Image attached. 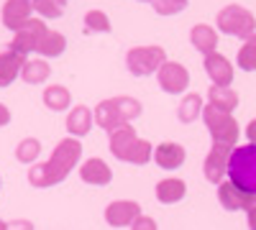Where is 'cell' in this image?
<instances>
[{
	"mask_svg": "<svg viewBox=\"0 0 256 230\" xmlns=\"http://www.w3.org/2000/svg\"><path fill=\"white\" fill-rule=\"evenodd\" d=\"M226 177L230 184H236L244 192H256V146H236L228 154Z\"/></svg>",
	"mask_w": 256,
	"mask_h": 230,
	"instance_id": "cell-1",
	"label": "cell"
},
{
	"mask_svg": "<svg viewBox=\"0 0 256 230\" xmlns=\"http://www.w3.org/2000/svg\"><path fill=\"white\" fill-rule=\"evenodd\" d=\"M218 28L220 33L236 36V38H256V20L254 13L246 10L244 5H226L218 13Z\"/></svg>",
	"mask_w": 256,
	"mask_h": 230,
	"instance_id": "cell-2",
	"label": "cell"
},
{
	"mask_svg": "<svg viewBox=\"0 0 256 230\" xmlns=\"http://www.w3.org/2000/svg\"><path fill=\"white\" fill-rule=\"evenodd\" d=\"M208 131L212 136V143H223V146H236V138H238V123L230 113H223L212 105H205L200 110Z\"/></svg>",
	"mask_w": 256,
	"mask_h": 230,
	"instance_id": "cell-3",
	"label": "cell"
},
{
	"mask_svg": "<svg viewBox=\"0 0 256 230\" xmlns=\"http://www.w3.org/2000/svg\"><path fill=\"white\" fill-rule=\"evenodd\" d=\"M166 61V54L162 46H136L126 54V67L136 77H148L154 74Z\"/></svg>",
	"mask_w": 256,
	"mask_h": 230,
	"instance_id": "cell-4",
	"label": "cell"
},
{
	"mask_svg": "<svg viewBox=\"0 0 256 230\" xmlns=\"http://www.w3.org/2000/svg\"><path fill=\"white\" fill-rule=\"evenodd\" d=\"M49 28H46V23L41 18H31L28 23H24L18 31H16V36H13V41H10V49L13 51H18V54H34L36 51V44H38V38L44 36Z\"/></svg>",
	"mask_w": 256,
	"mask_h": 230,
	"instance_id": "cell-5",
	"label": "cell"
},
{
	"mask_svg": "<svg viewBox=\"0 0 256 230\" xmlns=\"http://www.w3.org/2000/svg\"><path fill=\"white\" fill-rule=\"evenodd\" d=\"M156 77H159V87L169 95H182L190 87V72L177 61H164L156 69Z\"/></svg>",
	"mask_w": 256,
	"mask_h": 230,
	"instance_id": "cell-6",
	"label": "cell"
},
{
	"mask_svg": "<svg viewBox=\"0 0 256 230\" xmlns=\"http://www.w3.org/2000/svg\"><path fill=\"white\" fill-rule=\"evenodd\" d=\"M80 156H82V143L77 141V138H64V141H59L56 143V149H54V154H52V159H49V164L54 166V169L59 172V174H64L67 177L74 166H77V161H80Z\"/></svg>",
	"mask_w": 256,
	"mask_h": 230,
	"instance_id": "cell-7",
	"label": "cell"
},
{
	"mask_svg": "<svg viewBox=\"0 0 256 230\" xmlns=\"http://www.w3.org/2000/svg\"><path fill=\"white\" fill-rule=\"evenodd\" d=\"M218 200L220 205L226 207V210L230 213H238V210H254L256 207V192H244L238 190L236 184H230V182H220L218 187Z\"/></svg>",
	"mask_w": 256,
	"mask_h": 230,
	"instance_id": "cell-8",
	"label": "cell"
},
{
	"mask_svg": "<svg viewBox=\"0 0 256 230\" xmlns=\"http://www.w3.org/2000/svg\"><path fill=\"white\" fill-rule=\"evenodd\" d=\"M233 146H223V143H212V149L205 159V179L210 184H220L226 177V166H228V154Z\"/></svg>",
	"mask_w": 256,
	"mask_h": 230,
	"instance_id": "cell-9",
	"label": "cell"
},
{
	"mask_svg": "<svg viewBox=\"0 0 256 230\" xmlns=\"http://www.w3.org/2000/svg\"><path fill=\"white\" fill-rule=\"evenodd\" d=\"M205 72H208V77L212 79V85H216V87H230L233 67H230V61L223 54H218V51L205 54Z\"/></svg>",
	"mask_w": 256,
	"mask_h": 230,
	"instance_id": "cell-10",
	"label": "cell"
},
{
	"mask_svg": "<svg viewBox=\"0 0 256 230\" xmlns=\"http://www.w3.org/2000/svg\"><path fill=\"white\" fill-rule=\"evenodd\" d=\"M138 215H141V205L138 202L118 200V202H110L108 207H105V220H108V225H113V228L131 225Z\"/></svg>",
	"mask_w": 256,
	"mask_h": 230,
	"instance_id": "cell-11",
	"label": "cell"
},
{
	"mask_svg": "<svg viewBox=\"0 0 256 230\" xmlns=\"http://www.w3.org/2000/svg\"><path fill=\"white\" fill-rule=\"evenodd\" d=\"M31 0H8L3 5V26L16 33L20 26L31 20Z\"/></svg>",
	"mask_w": 256,
	"mask_h": 230,
	"instance_id": "cell-12",
	"label": "cell"
},
{
	"mask_svg": "<svg viewBox=\"0 0 256 230\" xmlns=\"http://www.w3.org/2000/svg\"><path fill=\"white\" fill-rule=\"evenodd\" d=\"M152 156H154V161H156V166H162L164 172H174V169H180V166L184 164V149L180 143H172V141H166V143H159L156 146V151H152Z\"/></svg>",
	"mask_w": 256,
	"mask_h": 230,
	"instance_id": "cell-13",
	"label": "cell"
},
{
	"mask_svg": "<svg viewBox=\"0 0 256 230\" xmlns=\"http://www.w3.org/2000/svg\"><path fill=\"white\" fill-rule=\"evenodd\" d=\"M80 177H82V182H88V184L105 187V184H110L113 172H110V166L105 164L102 159H88L80 166Z\"/></svg>",
	"mask_w": 256,
	"mask_h": 230,
	"instance_id": "cell-14",
	"label": "cell"
},
{
	"mask_svg": "<svg viewBox=\"0 0 256 230\" xmlns=\"http://www.w3.org/2000/svg\"><path fill=\"white\" fill-rule=\"evenodd\" d=\"M26 56L18 51H3L0 54V87H8L13 79L20 77V67H24Z\"/></svg>",
	"mask_w": 256,
	"mask_h": 230,
	"instance_id": "cell-15",
	"label": "cell"
},
{
	"mask_svg": "<svg viewBox=\"0 0 256 230\" xmlns=\"http://www.w3.org/2000/svg\"><path fill=\"white\" fill-rule=\"evenodd\" d=\"M92 120L100 125L102 131H116V128H120V125L126 123L123 120V115L118 113V108H116V102L113 100H102L100 105L95 108V113H92Z\"/></svg>",
	"mask_w": 256,
	"mask_h": 230,
	"instance_id": "cell-16",
	"label": "cell"
},
{
	"mask_svg": "<svg viewBox=\"0 0 256 230\" xmlns=\"http://www.w3.org/2000/svg\"><path fill=\"white\" fill-rule=\"evenodd\" d=\"M134 143H136V131H134V125L123 123L120 128L110 131V151H113L116 159L126 161V154L131 151V146H134Z\"/></svg>",
	"mask_w": 256,
	"mask_h": 230,
	"instance_id": "cell-17",
	"label": "cell"
},
{
	"mask_svg": "<svg viewBox=\"0 0 256 230\" xmlns=\"http://www.w3.org/2000/svg\"><path fill=\"white\" fill-rule=\"evenodd\" d=\"M64 179H67V177L59 174V172L54 169V166H52L49 161L31 166V172H28V182H31L34 187H38V190H46V187H54V184H59V182H64Z\"/></svg>",
	"mask_w": 256,
	"mask_h": 230,
	"instance_id": "cell-18",
	"label": "cell"
},
{
	"mask_svg": "<svg viewBox=\"0 0 256 230\" xmlns=\"http://www.w3.org/2000/svg\"><path fill=\"white\" fill-rule=\"evenodd\" d=\"M190 41H192V46H195L200 54H210V51L218 49V33L208 23H198L195 28H192L190 31Z\"/></svg>",
	"mask_w": 256,
	"mask_h": 230,
	"instance_id": "cell-19",
	"label": "cell"
},
{
	"mask_svg": "<svg viewBox=\"0 0 256 230\" xmlns=\"http://www.w3.org/2000/svg\"><path fill=\"white\" fill-rule=\"evenodd\" d=\"M184 195H187V184H184L182 179H177V177L162 179V182L156 184V200H159L162 205H174V202H180Z\"/></svg>",
	"mask_w": 256,
	"mask_h": 230,
	"instance_id": "cell-20",
	"label": "cell"
},
{
	"mask_svg": "<svg viewBox=\"0 0 256 230\" xmlns=\"http://www.w3.org/2000/svg\"><path fill=\"white\" fill-rule=\"evenodd\" d=\"M90 128H92V113L84 105L72 108V113L67 115V131H70V136H88Z\"/></svg>",
	"mask_w": 256,
	"mask_h": 230,
	"instance_id": "cell-21",
	"label": "cell"
},
{
	"mask_svg": "<svg viewBox=\"0 0 256 230\" xmlns=\"http://www.w3.org/2000/svg\"><path fill=\"white\" fill-rule=\"evenodd\" d=\"M49 74H52V69L44 59H26L24 67H20V77L28 85H41V82H46Z\"/></svg>",
	"mask_w": 256,
	"mask_h": 230,
	"instance_id": "cell-22",
	"label": "cell"
},
{
	"mask_svg": "<svg viewBox=\"0 0 256 230\" xmlns=\"http://www.w3.org/2000/svg\"><path fill=\"white\" fill-rule=\"evenodd\" d=\"M64 49H67V38H64L59 31H46L44 36L38 38V44H36V51L38 54H44V56H59L64 54Z\"/></svg>",
	"mask_w": 256,
	"mask_h": 230,
	"instance_id": "cell-23",
	"label": "cell"
},
{
	"mask_svg": "<svg viewBox=\"0 0 256 230\" xmlns=\"http://www.w3.org/2000/svg\"><path fill=\"white\" fill-rule=\"evenodd\" d=\"M70 102H72V95H70V90L64 87V85H52V87L44 90V105L49 110H54V113L67 110Z\"/></svg>",
	"mask_w": 256,
	"mask_h": 230,
	"instance_id": "cell-24",
	"label": "cell"
},
{
	"mask_svg": "<svg viewBox=\"0 0 256 230\" xmlns=\"http://www.w3.org/2000/svg\"><path fill=\"white\" fill-rule=\"evenodd\" d=\"M208 95H210V105L223 110V113H233L236 105H238V95L233 92L230 87H216V85H212Z\"/></svg>",
	"mask_w": 256,
	"mask_h": 230,
	"instance_id": "cell-25",
	"label": "cell"
},
{
	"mask_svg": "<svg viewBox=\"0 0 256 230\" xmlns=\"http://www.w3.org/2000/svg\"><path fill=\"white\" fill-rule=\"evenodd\" d=\"M202 110V97L198 92H192V95H184L182 102H180V110H177V118L182 123H192Z\"/></svg>",
	"mask_w": 256,
	"mask_h": 230,
	"instance_id": "cell-26",
	"label": "cell"
},
{
	"mask_svg": "<svg viewBox=\"0 0 256 230\" xmlns=\"http://www.w3.org/2000/svg\"><path fill=\"white\" fill-rule=\"evenodd\" d=\"M31 8L41 18H62L67 10V0H34Z\"/></svg>",
	"mask_w": 256,
	"mask_h": 230,
	"instance_id": "cell-27",
	"label": "cell"
},
{
	"mask_svg": "<svg viewBox=\"0 0 256 230\" xmlns=\"http://www.w3.org/2000/svg\"><path fill=\"white\" fill-rule=\"evenodd\" d=\"M113 102H116V108H118V113L123 115L126 123L128 120H136L144 113V105H141L136 97H113Z\"/></svg>",
	"mask_w": 256,
	"mask_h": 230,
	"instance_id": "cell-28",
	"label": "cell"
},
{
	"mask_svg": "<svg viewBox=\"0 0 256 230\" xmlns=\"http://www.w3.org/2000/svg\"><path fill=\"white\" fill-rule=\"evenodd\" d=\"M38 154H41V143H38L36 138H24V141L16 146V159H18L20 164H31V161H36Z\"/></svg>",
	"mask_w": 256,
	"mask_h": 230,
	"instance_id": "cell-29",
	"label": "cell"
},
{
	"mask_svg": "<svg viewBox=\"0 0 256 230\" xmlns=\"http://www.w3.org/2000/svg\"><path fill=\"white\" fill-rule=\"evenodd\" d=\"M126 161L128 164H138V166L148 164V161H152V143L136 138V143L131 146V151L126 154Z\"/></svg>",
	"mask_w": 256,
	"mask_h": 230,
	"instance_id": "cell-30",
	"label": "cell"
},
{
	"mask_svg": "<svg viewBox=\"0 0 256 230\" xmlns=\"http://www.w3.org/2000/svg\"><path fill=\"white\" fill-rule=\"evenodd\" d=\"M84 28H88V33H108L110 20L102 10H90V13H84Z\"/></svg>",
	"mask_w": 256,
	"mask_h": 230,
	"instance_id": "cell-31",
	"label": "cell"
},
{
	"mask_svg": "<svg viewBox=\"0 0 256 230\" xmlns=\"http://www.w3.org/2000/svg\"><path fill=\"white\" fill-rule=\"evenodd\" d=\"M238 67L244 72H254L256 69V38H248L244 49L238 51Z\"/></svg>",
	"mask_w": 256,
	"mask_h": 230,
	"instance_id": "cell-32",
	"label": "cell"
},
{
	"mask_svg": "<svg viewBox=\"0 0 256 230\" xmlns=\"http://www.w3.org/2000/svg\"><path fill=\"white\" fill-rule=\"evenodd\" d=\"M159 15H177L187 8V0H152Z\"/></svg>",
	"mask_w": 256,
	"mask_h": 230,
	"instance_id": "cell-33",
	"label": "cell"
},
{
	"mask_svg": "<svg viewBox=\"0 0 256 230\" xmlns=\"http://www.w3.org/2000/svg\"><path fill=\"white\" fill-rule=\"evenodd\" d=\"M131 230H156V220L148 218V215H138L131 223Z\"/></svg>",
	"mask_w": 256,
	"mask_h": 230,
	"instance_id": "cell-34",
	"label": "cell"
},
{
	"mask_svg": "<svg viewBox=\"0 0 256 230\" xmlns=\"http://www.w3.org/2000/svg\"><path fill=\"white\" fill-rule=\"evenodd\" d=\"M6 230H34V225L26 220H16V223H6Z\"/></svg>",
	"mask_w": 256,
	"mask_h": 230,
	"instance_id": "cell-35",
	"label": "cell"
},
{
	"mask_svg": "<svg viewBox=\"0 0 256 230\" xmlns=\"http://www.w3.org/2000/svg\"><path fill=\"white\" fill-rule=\"evenodd\" d=\"M10 123V110L3 105V102H0V128H3V125H8Z\"/></svg>",
	"mask_w": 256,
	"mask_h": 230,
	"instance_id": "cell-36",
	"label": "cell"
},
{
	"mask_svg": "<svg viewBox=\"0 0 256 230\" xmlns=\"http://www.w3.org/2000/svg\"><path fill=\"white\" fill-rule=\"evenodd\" d=\"M248 138H251V143H254V138H256V123H254V120L248 123Z\"/></svg>",
	"mask_w": 256,
	"mask_h": 230,
	"instance_id": "cell-37",
	"label": "cell"
},
{
	"mask_svg": "<svg viewBox=\"0 0 256 230\" xmlns=\"http://www.w3.org/2000/svg\"><path fill=\"white\" fill-rule=\"evenodd\" d=\"M0 230H6V223L3 220H0Z\"/></svg>",
	"mask_w": 256,
	"mask_h": 230,
	"instance_id": "cell-38",
	"label": "cell"
},
{
	"mask_svg": "<svg viewBox=\"0 0 256 230\" xmlns=\"http://www.w3.org/2000/svg\"><path fill=\"white\" fill-rule=\"evenodd\" d=\"M141 3H152V0H141Z\"/></svg>",
	"mask_w": 256,
	"mask_h": 230,
	"instance_id": "cell-39",
	"label": "cell"
}]
</instances>
